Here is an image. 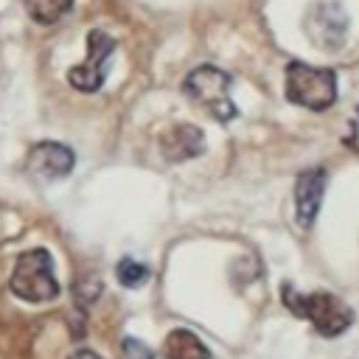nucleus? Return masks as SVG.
Returning <instances> with one entry per match:
<instances>
[{
	"instance_id": "nucleus-3",
	"label": "nucleus",
	"mask_w": 359,
	"mask_h": 359,
	"mask_svg": "<svg viewBox=\"0 0 359 359\" xmlns=\"http://www.w3.org/2000/svg\"><path fill=\"white\" fill-rule=\"evenodd\" d=\"M230 87H233L230 73H224L216 65H199L182 81L185 95L194 104H199L202 109H208L222 123H227V121H233L238 115V109L233 104V95H230Z\"/></svg>"
},
{
	"instance_id": "nucleus-14",
	"label": "nucleus",
	"mask_w": 359,
	"mask_h": 359,
	"mask_svg": "<svg viewBox=\"0 0 359 359\" xmlns=\"http://www.w3.org/2000/svg\"><path fill=\"white\" fill-rule=\"evenodd\" d=\"M67 359H101L95 351H90V348H79V351H73Z\"/></svg>"
},
{
	"instance_id": "nucleus-2",
	"label": "nucleus",
	"mask_w": 359,
	"mask_h": 359,
	"mask_svg": "<svg viewBox=\"0 0 359 359\" xmlns=\"http://www.w3.org/2000/svg\"><path fill=\"white\" fill-rule=\"evenodd\" d=\"M8 289L25 303H48L59 294V280L53 272V258L45 247H34L17 255Z\"/></svg>"
},
{
	"instance_id": "nucleus-11",
	"label": "nucleus",
	"mask_w": 359,
	"mask_h": 359,
	"mask_svg": "<svg viewBox=\"0 0 359 359\" xmlns=\"http://www.w3.org/2000/svg\"><path fill=\"white\" fill-rule=\"evenodd\" d=\"M28 17L39 25H53L56 20H62L70 8H73V0H22Z\"/></svg>"
},
{
	"instance_id": "nucleus-12",
	"label": "nucleus",
	"mask_w": 359,
	"mask_h": 359,
	"mask_svg": "<svg viewBox=\"0 0 359 359\" xmlns=\"http://www.w3.org/2000/svg\"><path fill=\"white\" fill-rule=\"evenodd\" d=\"M115 275H118V280H121L123 286L135 289V286L146 283V278H149V269H146V264H140V261H135V258H123V261L118 264Z\"/></svg>"
},
{
	"instance_id": "nucleus-4",
	"label": "nucleus",
	"mask_w": 359,
	"mask_h": 359,
	"mask_svg": "<svg viewBox=\"0 0 359 359\" xmlns=\"http://www.w3.org/2000/svg\"><path fill=\"white\" fill-rule=\"evenodd\" d=\"M286 98L306 109H328L337 101V73L331 67H311L306 62L286 65Z\"/></svg>"
},
{
	"instance_id": "nucleus-10",
	"label": "nucleus",
	"mask_w": 359,
	"mask_h": 359,
	"mask_svg": "<svg viewBox=\"0 0 359 359\" xmlns=\"http://www.w3.org/2000/svg\"><path fill=\"white\" fill-rule=\"evenodd\" d=\"M163 356L165 359H213L210 351L205 348V342L194 331H188V328H174L165 337Z\"/></svg>"
},
{
	"instance_id": "nucleus-5",
	"label": "nucleus",
	"mask_w": 359,
	"mask_h": 359,
	"mask_svg": "<svg viewBox=\"0 0 359 359\" xmlns=\"http://www.w3.org/2000/svg\"><path fill=\"white\" fill-rule=\"evenodd\" d=\"M115 53V39L104 34L101 28L87 34V59L76 67H70L67 81L81 93H95L107 79V62Z\"/></svg>"
},
{
	"instance_id": "nucleus-6",
	"label": "nucleus",
	"mask_w": 359,
	"mask_h": 359,
	"mask_svg": "<svg viewBox=\"0 0 359 359\" xmlns=\"http://www.w3.org/2000/svg\"><path fill=\"white\" fill-rule=\"evenodd\" d=\"M348 34V14L339 3H317L309 11V36L320 48H339Z\"/></svg>"
},
{
	"instance_id": "nucleus-9",
	"label": "nucleus",
	"mask_w": 359,
	"mask_h": 359,
	"mask_svg": "<svg viewBox=\"0 0 359 359\" xmlns=\"http://www.w3.org/2000/svg\"><path fill=\"white\" fill-rule=\"evenodd\" d=\"M160 146H163V154L171 163H180V160H191V157L202 154L205 151V137H202V129H196L194 123H180V126H174L163 135Z\"/></svg>"
},
{
	"instance_id": "nucleus-1",
	"label": "nucleus",
	"mask_w": 359,
	"mask_h": 359,
	"mask_svg": "<svg viewBox=\"0 0 359 359\" xmlns=\"http://www.w3.org/2000/svg\"><path fill=\"white\" fill-rule=\"evenodd\" d=\"M280 297H283V306L292 314L309 320L320 337H337V334H342L353 323V311L337 294H331V292L300 294L294 286L283 283L280 286Z\"/></svg>"
},
{
	"instance_id": "nucleus-8",
	"label": "nucleus",
	"mask_w": 359,
	"mask_h": 359,
	"mask_svg": "<svg viewBox=\"0 0 359 359\" xmlns=\"http://www.w3.org/2000/svg\"><path fill=\"white\" fill-rule=\"evenodd\" d=\"M325 194V171L323 168H309L297 177L294 182V210H297V224L309 230L320 213Z\"/></svg>"
},
{
	"instance_id": "nucleus-13",
	"label": "nucleus",
	"mask_w": 359,
	"mask_h": 359,
	"mask_svg": "<svg viewBox=\"0 0 359 359\" xmlns=\"http://www.w3.org/2000/svg\"><path fill=\"white\" fill-rule=\"evenodd\" d=\"M121 351H123V359H154V351L135 337H123Z\"/></svg>"
},
{
	"instance_id": "nucleus-7",
	"label": "nucleus",
	"mask_w": 359,
	"mask_h": 359,
	"mask_svg": "<svg viewBox=\"0 0 359 359\" xmlns=\"http://www.w3.org/2000/svg\"><path fill=\"white\" fill-rule=\"evenodd\" d=\"M73 151L65 143H53V140H42L28 151V171L42 177V180H59L67 177L73 171Z\"/></svg>"
}]
</instances>
